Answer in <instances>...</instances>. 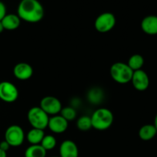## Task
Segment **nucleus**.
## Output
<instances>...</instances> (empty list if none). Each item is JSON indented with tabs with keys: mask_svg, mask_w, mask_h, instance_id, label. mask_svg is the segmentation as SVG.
Here are the masks:
<instances>
[{
	"mask_svg": "<svg viewBox=\"0 0 157 157\" xmlns=\"http://www.w3.org/2000/svg\"><path fill=\"white\" fill-rule=\"evenodd\" d=\"M20 19L29 23H36L44 16V8L38 0H21L17 9Z\"/></svg>",
	"mask_w": 157,
	"mask_h": 157,
	"instance_id": "obj_1",
	"label": "nucleus"
},
{
	"mask_svg": "<svg viewBox=\"0 0 157 157\" xmlns=\"http://www.w3.org/2000/svg\"><path fill=\"white\" fill-rule=\"evenodd\" d=\"M113 114L109 109L99 108L91 116L92 128L97 130H108L113 123Z\"/></svg>",
	"mask_w": 157,
	"mask_h": 157,
	"instance_id": "obj_2",
	"label": "nucleus"
},
{
	"mask_svg": "<svg viewBox=\"0 0 157 157\" xmlns=\"http://www.w3.org/2000/svg\"><path fill=\"white\" fill-rule=\"evenodd\" d=\"M109 72L114 81L124 84L130 82L134 71L126 63L115 62L111 66Z\"/></svg>",
	"mask_w": 157,
	"mask_h": 157,
	"instance_id": "obj_3",
	"label": "nucleus"
},
{
	"mask_svg": "<svg viewBox=\"0 0 157 157\" xmlns=\"http://www.w3.org/2000/svg\"><path fill=\"white\" fill-rule=\"evenodd\" d=\"M27 118L32 128L44 130L48 127L49 117L40 107H33L29 109Z\"/></svg>",
	"mask_w": 157,
	"mask_h": 157,
	"instance_id": "obj_4",
	"label": "nucleus"
},
{
	"mask_svg": "<svg viewBox=\"0 0 157 157\" xmlns=\"http://www.w3.org/2000/svg\"><path fill=\"white\" fill-rule=\"evenodd\" d=\"M116 18L111 12H103L100 14L95 20L94 26L97 32L100 33L109 32L115 27Z\"/></svg>",
	"mask_w": 157,
	"mask_h": 157,
	"instance_id": "obj_5",
	"label": "nucleus"
},
{
	"mask_svg": "<svg viewBox=\"0 0 157 157\" xmlns=\"http://www.w3.org/2000/svg\"><path fill=\"white\" fill-rule=\"evenodd\" d=\"M25 133L22 128L18 125H12L8 127L5 133V140L7 141L10 147H18L23 144Z\"/></svg>",
	"mask_w": 157,
	"mask_h": 157,
	"instance_id": "obj_6",
	"label": "nucleus"
},
{
	"mask_svg": "<svg viewBox=\"0 0 157 157\" xmlns=\"http://www.w3.org/2000/svg\"><path fill=\"white\" fill-rule=\"evenodd\" d=\"M39 107L49 116V115H52V116L58 115L62 109L61 101L53 96L44 97L40 101Z\"/></svg>",
	"mask_w": 157,
	"mask_h": 157,
	"instance_id": "obj_7",
	"label": "nucleus"
},
{
	"mask_svg": "<svg viewBox=\"0 0 157 157\" xmlns=\"http://www.w3.org/2000/svg\"><path fill=\"white\" fill-rule=\"evenodd\" d=\"M18 98V88L9 81L0 82V99L6 103H12Z\"/></svg>",
	"mask_w": 157,
	"mask_h": 157,
	"instance_id": "obj_8",
	"label": "nucleus"
},
{
	"mask_svg": "<svg viewBox=\"0 0 157 157\" xmlns=\"http://www.w3.org/2000/svg\"><path fill=\"white\" fill-rule=\"evenodd\" d=\"M131 82L135 90L144 91L149 86V78L146 72L141 69L133 72Z\"/></svg>",
	"mask_w": 157,
	"mask_h": 157,
	"instance_id": "obj_9",
	"label": "nucleus"
},
{
	"mask_svg": "<svg viewBox=\"0 0 157 157\" xmlns=\"http://www.w3.org/2000/svg\"><path fill=\"white\" fill-rule=\"evenodd\" d=\"M69 122L61 115H55L49 117L48 127L54 133H62L67 130Z\"/></svg>",
	"mask_w": 157,
	"mask_h": 157,
	"instance_id": "obj_10",
	"label": "nucleus"
},
{
	"mask_svg": "<svg viewBox=\"0 0 157 157\" xmlns=\"http://www.w3.org/2000/svg\"><path fill=\"white\" fill-rule=\"evenodd\" d=\"M33 74V69L29 64L20 62L15 64L13 68V75L20 81H26L31 78Z\"/></svg>",
	"mask_w": 157,
	"mask_h": 157,
	"instance_id": "obj_11",
	"label": "nucleus"
},
{
	"mask_svg": "<svg viewBox=\"0 0 157 157\" xmlns=\"http://www.w3.org/2000/svg\"><path fill=\"white\" fill-rule=\"evenodd\" d=\"M59 157H78V149L76 144L70 140H66L59 147Z\"/></svg>",
	"mask_w": 157,
	"mask_h": 157,
	"instance_id": "obj_12",
	"label": "nucleus"
},
{
	"mask_svg": "<svg viewBox=\"0 0 157 157\" xmlns=\"http://www.w3.org/2000/svg\"><path fill=\"white\" fill-rule=\"evenodd\" d=\"M141 29L143 32L149 35H157V16L148 15L141 21Z\"/></svg>",
	"mask_w": 157,
	"mask_h": 157,
	"instance_id": "obj_13",
	"label": "nucleus"
},
{
	"mask_svg": "<svg viewBox=\"0 0 157 157\" xmlns=\"http://www.w3.org/2000/svg\"><path fill=\"white\" fill-rule=\"evenodd\" d=\"M1 21L6 30L13 31L19 27L21 19L18 15L15 14H6Z\"/></svg>",
	"mask_w": 157,
	"mask_h": 157,
	"instance_id": "obj_14",
	"label": "nucleus"
},
{
	"mask_svg": "<svg viewBox=\"0 0 157 157\" xmlns=\"http://www.w3.org/2000/svg\"><path fill=\"white\" fill-rule=\"evenodd\" d=\"M157 133V130L153 124H146L139 130V136L143 141H149L153 139Z\"/></svg>",
	"mask_w": 157,
	"mask_h": 157,
	"instance_id": "obj_15",
	"label": "nucleus"
},
{
	"mask_svg": "<svg viewBox=\"0 0 157 157\" xmlns=\"http://www.w3.org/2000/svg\"><path fill=\"white\" fill-rule=\"evenodd\" d=\"M44 136V130L32 128L26 134V139L31 145H38L41 144Z\"/></svg>",
	"mask_w": 157,
	"mask_h": 157,
	"instance_id": "obj_16",
	"label": "nucleus"
},
{
	"mask_svg": "<svg viewBox=\"0 0 157 157\" xmlns=\"http://www.w3.org/2000/svg\"><path fill=\"white\" fill-rule=\"evenodd\" d=\"M87 98L92 104H99L103 101L104 98L103 90L99 87H93L88 92Z\"/></svg>",
	"mask_w": 157,
	"mask_h": 157,
	"instance_id": "obj_17",
	"label": "nucleus"
},
{
	"mask_svg": "<svg viewBox=\"0 0 157 157\" xmlns=\"http://www.w3.org/2000/svg\"><path fill=\"white\" fill-rule=\"evenodd\" d=\"M46 150L40 144L31 145L25 151V157H46Z\"/></svg>",
	"mask_w": 157,
	"mask_h": 157,
	"instance_id": "obj_18",
	"label": "nucleus"
},
{
	"mask_svg": "<svg viewBox=\"0 0 157 157\" xmlns=\"http://www.w3.org/2000/svg\"><path fill=\"white\" fill-rule=\"evenodd\" d=\"M127 64L133 71L141 70L143 64H144V58L141 55L135 54L129 58Z\"/></svg>",
	"mask_w": 157,
	"mask_h": 157,
	"instance_id": "obj_19",
	"label": "nucleus"
},
{
	"mask_svg": "<svg viewBox=\"0 0 157 157\" xmlns=\"http://www.w3.org/2000/svg\"><path fill=\"white\" fill-rule=\"evenodd\" d=\"M77 128L82 131H88L92 128V121L91 117L89 116H82L77 120L76 122Z\"/></svg>",
	"mask_w": 157,
	"mask_h": 157,
	"instance_id": "obj_20",
	"label": "nucleus"
},
{
	"mask_svg": "<svg viewBox=\"0 0 157 157\" xmlns=\"http://www.w3.org/2000/svg\"><path fill=\"white\" fill-rule=\"evenodd\" d=\"M56 144V139L55 136L52 135H46V136L45 135L40 145L47 151V150H51L55 148Z\"/></svg>",
	"mask_w": 157,
	"mask_h": 157,
	"instance_id": "obj_21",
	"label": "nucleus"
},
{
	"mask_svg": "<svg viewBox=\"0 0 157 157\" xmlns=\"http://www.w3.org/2000/svg\"><path fill=\"white\" fill-rule=\"evenodd\" d=\"M60 115L69 122L70 121H73L76 117V110L72 107H62Z\"/></svg>",
	"mask_w": 157,
	"mask_h": 157,
	"instance_id": "obj_22",
	"label": "nucleus"
},
{
	"mask_svg": "<svg viewBox=\"0 0 157 157\" xmlns=\"http://www.w3.org/2000/svg\"><path fill=\"white\" fill-rule=\"evenodd\" d=\"M6 15V5H5L2 2L0 1V21H2Z\"/></svg>",
	"mask_w": 157,
	"mask_h": 157,
	"instance_id": "obj_23",
	"label": "nucleus"
},
{
	"mask_svg": "<svg viewBox=\"0 0 157 157\" xmlns=\"http://www.w3.org/2000/svg\"><path fill=\"white\" fill-rule=\"evenodd\" d=\"M9 148H10V145L8 144L7 141L3 140L0 143V149H1V150H2L3 151L7 152L8 150H9Z\"/></svg>",
	"mask_w": 157,
	"mask_h": 157,
	"instance_id": "obj_24",
	"label": "nucleus"
},
{
	"mask_svg": "<svg viewBox=\"0 0 157 157\" xmlns=\"http://www.w3.org/2000/svg\"><path fill=\"white\" fill-rule=\"evenodd\" d=\"M0 157H7V153H6V152L3 151L1 149H0Z\"/></svg>",
	"mask_w": 157,
	"mask_h": 157,
	"instance_id": "obj_25",
	"label": "nucleus"
},
{
	"mask_svg": "<svg viewBox=\"0 0 157 157\" xmlns=\"http://www.w3.org/2000/svg\"><path fill=\"white\" fill-rule=\"evenodd\" d=\"M4 30H5V29H4V27H3L2 23V21H0V33H2V32Z\"/></svg>",
	"mask_w": 157,
	"mask_h": 157,
	"instance_id": "obj_26",
	"label": "nucleus"
},
{
	"mask_svg": "<svg viewBox=\"0 0 157 157\" xmlns=\"http://www.w3.org/2000/svg\"><path fill=\"white\" fill-rule=\"evenodd\" d=\"M153 125L155 126V128H156V130H157V114L155 115V119H154V124H153Z\"/></svg>",
	"mask_w": 157,
	"mask_h": 157,
	"instance_id": "obj_27",
	"label": "nucleus"
},
{
	"mask_svg": "<svg viewBox=\"0 0 157 157\" xmlns=\"http://www.w3.org/2000/svg\"><path fill=\"white\" fill-rule=\"evenodd\" d=\"M51 157H59V156H51Z\"/></svg>",
	"mask_w": 157,
	"mask_h": 157,
	"instance_id": "obj_28",
	"label": "nucleus"
}]
</instances>
